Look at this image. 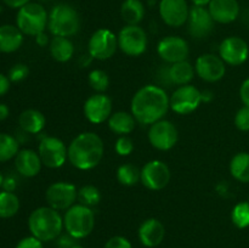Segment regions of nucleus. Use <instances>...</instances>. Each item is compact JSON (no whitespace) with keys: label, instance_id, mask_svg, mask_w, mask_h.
<instances>
[{"label":"nucleus","instance_id":"nucleus-1","mask_svg":"<svg viewBox=\"0 0 249 248\" xmlns=\"http://www.w3.org/2000/svg\"><path fill=\"white\" fill-rule=\"evenodd\" d=\"M170 108L169 96L160 85L147 84L134 94L130 102V112L136 122L151 125L164 118Z\"/></svg>","mask_w":249,"mask_h":248},{"label":"nucleus","instance_id":"nucleus-2","mask_svg":"<svg viewBox=\"0 0 249 248\" xmlns=\"http://www.w3.org/2000/svg\"><path fill=\"white\" fill-rule=\"evenodd\" d=\"M104 153L102 139L94 131H84L68 145V162L79 170H91L100 164Z\"/></svg>","mask_w":249,"mask_h":248},{"label":"nucleus","instance_id":"nucleus-3","mask_svg":"<svg viewBox=\"0 0 249 248\" xmlns=\"http://www.w3.org/2000/svg\"><path fill=\"white\" fill-rule=\"evenodd\" d=\"M28 229L31 235L41 242H50L62 232L63 216L51 207H39L29 214Z\"/></svg>","mask_w":249,"mask_h":248},{"label":"nucleus","instance_id":"nucleus-4","mask_svg":"<svg viewBox=\"0 0 249 248\" xmlns=\"http://www.w3.org/2000/svg\"><path fill=\"white\" fill-rule=\"evenodd\" d=\"M80 16L70 4H57L49 12L48 29L53 36H74L80 31Z\"/></svg>","mask_w":249,"mask_h":248},{"label":"nucleus","instance_id":"nucleus-5","mask_svg":"<svg viewBox=\"0 0 249 248\" xmlns=\"http://www.w3.org/2000/svg\"><path fill=\"white\" fill-rule=\"evenodd\" d=\"M95 213L92 208L84 204L75 203L65 212L63 215V229L68 235L75 240L88 237L94 231Z\"/></svg>","mask_w":249,"mask_h":248},{"label":"nucleus","instance_id":"nucleus-6","mask_svg":"<svg viewBox=\"0 0 249 248\" xmlns=\"http://www.w3.org/2000/svg\"><path fill=\"white\" fill-rule=\"evenodd\" d=\"M49 12L39 2H28L16 15V26L24 35L36 36L48 28Z\"/></svg>","mask_w":249,"mask_h":248},{"label":"nucleus","instance_id":"nucleus-7","mask_svg":"<svg viewBox=\"0 0 249 248\" xmlns=\"http://www.w3.org/2000/svg\"><path fill=\"white\" fill-rule=\"evenodd\" d=\"M118 50V36L108 28H99L88 41V53L94 60L106 61Z\"/></svg>","mask_w":249,"mask_h":248},{"label":"nucleus","instance_id":"nucleus-8","mask_svg":"<svg viewBox=\"0 0 249 248\" xmlns=\"http://www.w3.org/2000/svg\"><path fill=\"white\" fill-rule=\"evenodd\" d=\"M118 49L130 57H139L147 49V34L139 24H125L118 33Z\"/></svg>","mask_w":249,"mask_h":248},{"label":"nucleus","instance_id":"nucleus-9","mask_svg":"<svg viewBox=\"0 0 249 248\" xmlns=\"http://www.w3.org/2000/svg\"><path fill=\"white\" fill-rule=\"evenodd\" d=\"M201 104L202 91L192 84L178 87L169 96L170 109L180 116L194 113Z\"/></svg>","mask_w":249,"mask_h":248},{"label":"nucleus","instance_id":"nucleus-10","mask_svg":"<svg viewBox=\"0 0 249 248\" xmlns=\"http://www.w3.org/2000/svg\"><path fill=\"white\" fill-rule=\"evenodd\" d=\"M41 163L50 169H58L68 160V147L56 136H44L38 146Z\"/></svg>","mask_w":249,"mask_h":248},{"label":"nucleus","instance_id":"nucleus-11","mask_svg":"<svg viewBox=\"0 0 249 248\" xmlns=\"http://www.w3.org/2000/svg\"><path fill=\"white\" fill-rule=\"evenodd\" d=\"M172 179V173L165 162L152 159L145 163L140 169V182L150 191H160L165 189Z\"/></svg>","mask_w":249,"mask_h":248},{"label":"nucleus","instance_id":"nucleus-12","mask_svg":"<svg viewBox=\"0 0 249 248\" xmlns=\"http://www.w3.org/2000/svg\"><path fill=\"white\" fill-rule=\"evenodd\" d=\"M148 142L158 151H170L179 140L178 128L168 119H160L151 124L147 131Z\"/></svg>","mask_w":249,"mask_h":248},{"label":"nucleus","instance_id":"nucleus-13","mask_svg":"<svg viewBox=\"0 0 249 248\" xmlns=\"http://www.w3.org/2000/svg\"><path fill=\"white\" fill-rule=\"evenodd\" d=\"M45 199L48 206L51 208L58 212H66L75 204V201L78 199V189L72 182H53L46 189Z\"/></svg>","mask_w":249,"mask_h":248},{"label":"nucleus","instance_id":"nucleus-14","mask_svg":"<svg viewBox=\"0 0 249 248\" xmlns=\"http://www.w3.org/2000/svg\"><path fill=\"white\" fill-rule=\"evenodd\" d=\"M218 55L226 65L232 67L242 66L249 57V45L241 36H228L219 45Z\"/></svg>","mask_w":249,"mask_h":248},{"label":"nucleus","instance_id":"nucleus-15","mask_svg":"<svg viewBox=\"0 0 249 248\" xmlns=\"http://www.w3.org/2000/svg\"><path fill=\"white\" fill-rule=\"evenodd\" d=\"M113 109L112 100L105 92H95L94 95L88 97L83 106L84 116L90 123L102 124L108 121Z\"/></svg>","mask_w":249,"mask_h":248},{"label":"nucleus","instance_id":"nucleus-16","mask_svg":"<svg viewBox=\"0 0 249 248\" xmlns=\"http://www.w3.org/2000/svg\"><path fill=\"white\" fill-rule=\"evenodd\" d=\"M196 74L207 83H216L224 78L226 73V63L216 53H203L195 62Z\"/></svg>","mask_w":249,"mask_h":248},{"label":"nucleus","instance_id":"nucleus-17","mask_svg":"<svg viewBox=\"0 0 249 248\" xmlns=\"http://www.w3.org/2000/svg\"><path fill=\"white\" fill-rule=\"evenodd\" d=\"M157 53L168 65L187 60L190 55L189 43L179 35H168L160 40Z\"/></svg>","mask_w":249,"mask_h":248},{"label":"nucleus","instance_id":"nucleus-18","mask_svg":"<svg viewBox=\"0 0 249 248\" xmlns=\"http://www.w3.org/2000/svg\"><path fill=\"white\" fill-rule=\"evenodd\" d=\"M158 12L162 21L172 28H180L186 24L190 6L186 0H160Z\"/></svg>","mask_w":249,"mask_h":248},{"label":"nucleus","instance_id":"nucleus-19","mask_svg":"<svg viewBox=\"0 0 249 248\" xmlns=\"http://www.w3.org/2000/svg\"><path fill=\"white\" fill-rule=\"evenodd\" d=\"M187 32L195 39H204L211 35L214 29L213 17L209 14L208 7L192 6L190 7L187 18Z\"/></svg>","mask_w":249,"mask_h":248},{"label":"nucleus","instance_id":"nucleus-20","mask_svg":"<svg viewBox=\"0 0 249 248\" xmlns=\"http://www.w3.org/2000/svg\"><path fill=\"white\" fill-rule=\"evenodd\" d=\"M195 74V66H192L187 60L168 65L158 72V75H160V82L167 85L174 84L177 87L191 84Z\"/></svg>","mask_w":249,"mask_h":248},{"label":"nucleus","instance_id":"nucleus-21","mask_svg":"<svg viewBox=\"0 0 249 248\" xmlns=\"http://www.w3.org/2000/svg\"><path fill=\"white\" fill-rule=\"evenodd\" d=\"M208 10L214 22L220 24L232 23L241 16V6L237 0H212Z\"/></svg>","mask_w":249,"mask_h":248},{"label":"nucleus","instance_id":"nucleus-22","mask_svg":"<svg viewBox=\"0 0 249 248\" xmlns=\"http://www.w3.org/2000/svg\"><path fill=\"white\" fill-rule=\"evenodd\" d=\"M139 240L141 245L147 248L158 247L165 237V228L160 220L148 218L141 223L138 230Z\"/></svg>","mask_w":249,"mask_h":248},{"label":"nucleus","instance_id":"nucleus-23","mask_svg":"<svg viewBox=\"0 0 249 248\" xmlns=\"http://www.w3.org/2000/svg\"><path fill=\"white\" fill-rule=\"evenodd\" d=\"M41 163L39 153L31 148L19 150L15 157V168L24 177H34L40 173Z\"/></svg>","mask_w":249,"mask_h":248},{"label":"nucleus","instance_id":"nucleus-24","mask_svg":"<svg viewBox=\"0 0 249 248\" xmlns=\"http://www.w3.org/2000/svg\"><path fill=\"white\" fill-rule=\"evenodd\" d=\"M23 35L18 27L14 24L0 26V53H11L18 50L23 44Z\"/></svg>","mask_w":249,"mask_h":248},{"label":"nucleus","instance_id":"nucleus-25","mask_svg":"<svg viewBox=\"0 0 249 248\" xmlns=\"http://www.w3.org/2000/svg\"><path fill=\"white\" fill-rule=\"evenodd\" d=\"M136 119L131 114V112L126 111H117L111 114V117L107 121L109 130L118 136L129 135L135 130Z\"/></svg>","mask_w":249,"mask_h":248},{"label":"nucleus","instance_id":"nucleus-26","mask_svg":"<svg viewBox=\"0 0 249 248\" xmlns=\"http://www.w3.org/2000/svg\"><path fill=\"white\" fill-rule=\"evenodd\" d=\"M49 51L56 62L66 63L74 56V44L66 36H53L49 44Z\"/></svg>","mask_w":249,"mask_h":248},{"label":"nucleus","instance_id":"nucleus-27","mask_svg":"<svg viewBox=\"0 0 249 248\" xmlns=\"http://www.w3.org/2000/svg\"><path fill=\"white\" fill-rule=\"evenodd\" d=\"M46 118L38 109H24L18 117V125L27 134H39L45 128Z\"/></svg>","mask_w":249,"mask_h":248},{"label":"nucleus","instance_id":"nucleus-28","mask_svg":"<svg viewBox=\"0 0 249 248\" xmlns=\"http://www.w3.org/2000/svg\"><path fill=\"white\" fill-rule=\"evenodd\" d=\"M146 14L145 5L141 0H124L121 5V17L125 24H139Z\"/></svg>","mask_w":249,"mask_h":248},{"label":"nucleus","instance_id":"nucleus-29","mask_svg":"<svg viewBox=\"0 0 249 248\" xmlns=\"http://www.w3.org/2000/svg\"><path fill=\"white\" fill-rule=\"evenodd\" d=\"M229 169L233 179L242 184H249V152L236 153L231 158Z\"/></svg>","mask_w":249,"mask_h":248},{"label":"nucleus","instance_id":"nucleus-30","mask_svg":"<svg viewBox=\"0 0 249 248\" xmlns=\"http://www.w3.org/2000/svg\"><path fill=\"white\" fill-rule=\"evenodd\" d=\"M19 211V199L14 192H0V218L9 219Z\"/></svg>","mask_w":249,"mask_h":248},{"label":"nucleus","instance_id":"nucleus-31","mask_svg":"<svg viewBox=\"0 0 249 248\" xmlns=\"http://www.w3.org/2000/svg\"><path fill=\"white\" fill-rule=\"evenodd\" d=\"M116 175L118 182L123 186H135L138 182H140V169L130 163H124L119 165Z\"/></svg>","mask_w":249,"mask_h":248},{"label":"nucleus","instance_id":"nucleus-32","mask_svg":"<svg viewBox=\"0 0 249 248\" xmlns=\"http://www.w3.org/2000/svg\"><path fill=\"white\" fill-rule=\"evenodd\" d=\"M19 142L16 138L6 133H0V162H7L16 157Z\"/></svg>","mask_w":249,"mask_h":248},{"label":"nucleus","instance_id":"nucleus-33","mask_svg":"<svg viewBox=\"0 0 249 248\" xmlns=\"http://www.w3.org/2000/svg\"><path fill=\"white\" fill-rule=\"evenodd\" d=\"M78 201L80 204L92 208L101 201V192L94 185H84L78 190Z\"/></svg>","mask_w":249,"mask_h":248},{"label":"nucleus","instance_id":"nucleus-34","mask_svg":"<svg viewBox=\"0 0 249 248\" xmlns=\"http://www.w3.org/2000/svg\"><path fill=\"white\" fill-rule=\"evenodd\" d=\"M231 221L237 229L249 228V202L242 201L233 206L231 211Z\"/></svg>","mask_w":249,"mask_h":248},{"label":"nucleus","instance_id":"nucleus-35","mask_svg":"<svg viewBox=\"0 0 249 248\" xmlns=\"http://www.w3.org/2000/svg\"><path fill=\"white\" fill-rule=\"evenodd\" d=\"M88 83L95 92H105L109 87V77L104 70H92L88 75Z\"/></svg>","mask_w":249,"mask_h":248},{"label":"nucleus","instance_id":"nucleus-36","mask_svg":"<svg viewBox=\"0 0 249 248\" xmlns=\"http://www.w3.org/2000/svg\"><path fill=\"white\" fill-rule=\"evenodd\" d=\"M114 150H116V153L118 156H122V157H128L135 150V145H134V141L129 138L128 135L119 136L117 139L116 143H114Z\"/></svg>","mask_w":249,"mask_h":248},{"label":"nucleus","instance_id":"nucleus-37","mask_svg":"<svg viewBox=\"0 0 249 248\" xmlns=\"http://www.w3.org/2000/svg\"><path fill=\"white\" fill-rule=\"evenodd\" d=\"M29 75V68L28 66L24 65V63H16V65L12 66L9 71V79L14 83L22 82V80L26 79Z\"/></svg>","mask_w":249,"mask_h":248},{"label":"nucleus","instance_id":"nucleus-38","mask_svg":"<svg viewBox=\"0 0 249 248\" xmlns=\"http://www.w3.org/2000/svg\"><path fill=\"white\" fill-rule=\"evenodd\" d=\"M233 123L240 131H249V107L242 106L236 112Z\"/></svg>","mask_w":249,"mask_h":248},{"label":"nucleus","instance_id":"nucleus-39","mask_svg":"<svg viewBox=\"0 0 249 248\" xmlns=\"http://www.w3.org/2000/svg\"><path fill=\"white\" fill-rule=\"evenodd\" d=\"M104 248H133V245L124 236H113L105 243Z\"/></svg>","mask_w":249,"mask_h":248},{"label":"nucleus","instance_id":"nucleus-40","mask_svg":"<svg viewBox=\"0 0 249 248\" xmlns=\"http://www.w3.org/2000/svg\"><path fill=\"white\" fill-rule=\"evenodd\" d=\"M15 248H44V246L40 240L31 235L19 240Z\"/></svg>","mask_w":249,"mask_h":248},{"label":"nucleus","instance_id":"nucleus-41","mask_svg":"<svg viewBox=\"0 0 249 248\" xmlns=\"http://www.w3.org/2000/svg\"><path fill=\"white\" fill-rule=\"evenodd\" d=\"M56 245H57V248H73L75 245H77V241L74 237H72L71 235L66 233V235H60L57 238H56Z\"/></svg>","mask_w":249,"mask_h":248},{"label":"nucleus","instance_id":"nucleus-42","mask_svg":"<svg viewBox=\"0 0 249 248\" xmlns=\"http://www.w3.org/2000/svg\"><path fill=\"white\" fill-rule=\"evenodd\" d=\"M240 99L243 106L249 107V78L245 79L240 87Z\"/></svg>","mask_w":249,"mask_h":248},{"label":"nucleus","instance_id":"nucleus-43","mask_svg":"<svg viewBox=\"0 0 249 248\" xmlns=\"http://www.w3.org/2000/svg\"><path fill=\"white\" fill-rule=\"evenodd\" d=\"M17 187L16 179L14 177H5L2 182V190L7 192H14Z\"/></svg>","mask_w":249,"mask_h":248},{"label":"nucleus","instance_id":"nucleus-44","mask_svg":"<svg viewBox=\"0 0 249 248\" xmlns=\"http://www.w3.org/2000/svg\"><path fill=\"white\" fill-rule=\"evenodd\" d=\"M10 84H11V80L9 79V77H7V75H4L2 73H0V97L4 96V95L9 91Z\"/></svg>","mask_w":249,"mask_h":248},{"label":"nucleus","instance_id":"nucleus-45","mask_svg":"<svg viewBox=\"0 0 249 248\" xmlns=\"http://www.w3.org/2000/svg\"><path fill=\"white\" fill-rule=\"evenodd\" d=\"M34 39H36V45L40 46V48H45V46H49V44H50L51 39L49 38L48 33L46 32H43V33L38 34L36 36H34Z\"/></svg>","mask_w":249,"mask_h":248},{"label":"nucleus","instance_id":"nucleus-46","mask_svg":"<svg viewBox=\"0 0 249 248\" xmlns=\"http://www.w3.org/2000/svg\"><path fill=\"white\" fill-rule=\"evenodd\" d=\"M4 1V4L6 5V6L11 7V9H21L22 6H24L26 4H28V2H31V0H2Z\"/></svg>","mask_w":249,"mask_h":248},{"label":"nucleus","instance_id":"nucleus-47","mask_svg":"<svg viewBox=\"0 0 249 248\" xmlns=\"http://www.w3.org/2000/svg\"><path fill=\"white\" fill-rule=\"evenodd\" d=\"M213 99H214V94L212 90H203V91H202V102H204V104H209Z\"/></svg>","mask_w":249,"mask_h":248},{"label":"nucleus","instance_id":"nucleus-48","mask_svg":"<svg viewBox=\"0 0 249 248\" xmlns=\"http://www.w3.org/2000/svg\"><path fill=\"white\" fill-rule=\"evenodd\" d=\"M10 109L5 104H0V121H5L9 117Z\"/></svg>","mask_w":249,"mask_h":248},{"label":"nucleus","instance_id":"nucleus-49","mask_svg":"<svg viewBox=\"0 0 249 248\" xmlns=\"http://www.w3.org/2000/svg\"><path fill=\"white\" fill-rule=\"evenodd\" d=\"M216 192H218L219 195H226L229 192V185L226 184L225 181L219 182V184L216 185Z\"/></svg>","mask_w":249,"mask_h":248},{"label":"nucleus","instance_id":"nucleus-50","mask_svg":"<svg viewBox=\"0 0 249 248\" xmlns=\"http://www.w3.org/2000/svg\"><path fill=\"white\" fill-rule=\"evenodd\" d=\"M192 2V6H201V7H208L209 2L212 0H190Z\"/></svg>","mask_w":249,"mask_h":248},{"label":"nucleus","instance_id":"nucleus-51","mask_svg":"<svg viewBox=\"0 0 249 248\" xmlns=\"http://www.w3.org/2000/svg\"><path fill=\"white\" fill-rule=\"evenodd\" d=\"M242 21H243V23L246 24V26L249 27V9L245 10V11H243V14H242Z\"/></svg>","mask_w":249,"mask_h":248},{"label":"nucleus","instance_id":"nucleus-52","mask_svg":"<svg viewBox=\"0 0 249 248\" xmlns=\"http://www.w3.org/2000/svg\"><path fill=\"white\" fill-rule=\"evenodd\" d=\"M4 175L1 174V173H0V187H2V182H4Z\"/></svg>","mask_w":249,"mask_h":248},{"label":"nucleus","instance_id":"nucleus-53","mask_svg":"<svg viewBox=\"0 0 249 248\" xmlns=\"http://www.w3.org/2000/svg\"><path fill=\"white\" fill-rule=\"evenodd\" d=\"M73 248H84V247H83V246H80L79 243H77V245H75L74 247H73Z\"/></svg>","mask_w":249,"mask_h":248},{"label":"nucleus","instance_id":"nucleus-54","mask_svg":"<svg viewBox=\"0 0 249 248\" xmlns=\"http://www.w3.org/2000/svg\"><path fill=\"white\" fill-rule=\"evenodd\" d=\"M41 1H50V0H41Z\"/></svg>","mask_w":249,"mask_h":248}]
</instances>
